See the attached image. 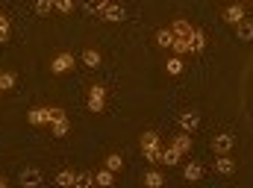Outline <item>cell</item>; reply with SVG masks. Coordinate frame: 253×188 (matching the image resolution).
I'll list each match as a JSON object with an SVG mask.
<instances>
[{
  "instance_id": "f546056e",
  "label": "cell",
  "mask_w": 253,
  "mask_h": 188,
  "mask_svg": "<svg viewBox=\"0 0 253 188\" xmlns=\"http://www.w3.org/2000/svg\"><path fill=\"white\" fill-rule=\"evenodd\" d=\"M53 9H56V12H62V15H68V12H74V9H77V3H71V0H56V3H53Z\"/></svg>"
},
{
  "instance_id": "52a82bcc",
  "label": "cell",
  "mask_w": 253,
  "mask_h": 188,
  "mask_svg": "<svg viewBox=\"0 0 253 188\" xmlns=\"http://www.w3.org/2000/svg\"><path fill=\"white\" fill-rule=\"evenodd\" d=\"M233 147H236V138H233V135H215V138H212V150H215V156H227Z\"/></svg>"
},
{
  "instance_id": "ffe728a7",
  "label": "cell",
  "mask_w": 253,
  "mask_h": 188,
  "mask_svg": "<svg viewBox=\"0 0 253 188\" xmlns=\"http://www.w3.org/2000/svg\"><path fill=\"white\" fill-rule=\"evenodd\" d=\"M144 186L147 188H162L165 186V177H162L159 171H147V174H144Z\"/></svg>"
},
{
  "instance_id": "4fadbf2b",
  "label": "cell",
  "mask_w": 253,
  "mask_h": 188,
  "mask_svg": "<svg viewBox=\"0 0 253 188\" xmlns=\"http://www.w3.org/2000/svg\"><path fill=\"white\" fill-rule=\"evenodd\" d=\"M183 177H186L189 183H197V180L203 177V165H200V162H189V165H183Z\"/></svg>"
},
{
  "instance_id": "cb8c5ba5",
  "label": "cell",
  "mask_w": 253,
  "mask_h": 188,
  "mask_svg": "<svg viewBox=\"0 0 253 188\" xmlns=\"http://www.w3.org/2000/svg\"><path fill=\"white\" fill-rule=\"evenodd\" d=\"M156 44L171 50V47H174V33H171V30H159V33H156Z\"/></svg>"
},
{
  "instance_id": "d6986e66",
  "label": "cell",
  "mask_w": 253,
  "mask_h": 188,
  "mask_svg": "<svg viewBox=\"0 0 253 188\" xmlns=\"http://www.w3.org/2000/svg\"><path fill=\"white\" fill-rule=\"evenodd\" d=\"M94 183L100 188H112V183H115V177H112V171H106V168H100L97 174H94Z\"/></svg>"
},
{
  "instance_id": "4dcf8cb0",
  "label": "cell",
  "mask_w": 253,
  "mask_h": 188,
  "mask_svg": "<svg viewBox=\"0 0 253 188\" xmlns=\"http://www.w3.org/2000/svg\"><path fill=\"white\" fill-rule=\"evenodd\" d=\"M53 12V3L50 0H39L36 3V15H50Z\"/></svg>"
},
{
  "instance_id": "2e32d148",
  "label": "cell",
  "mask_w": 253,
  "mask_h": 188,
  "mask_svg": "<svg viewBox=\"0 0 253 188\" xmlns=\"http://www.w3.org/2000/svg\"><path fill=\"white\" fill-rule=\"evenodd\" d=\"M74 180H77V174H74L71 168H62V171L56 174V186L59 188H71L74 186Z\"/></svg>"
},
{
  "instance_id": "83f0119b",
  "label": "cell",
  "mask_w": 253,
  "mask_h": 188,
  "mask_svg": "<svg viewBox=\"0 0 253 188\" xmlns=\"http://www.w3.org/2000/svg\"><path fill=\"white\" fill-rule=\"evenodd\" d=\"M9 33H12L9 18H6V15H0V44H3V41H9Z\"/></svg>"
},
{
  "instance_id": "603a6c76",
  "label": "cell",
  "mask_w": 253,
  "mask_h": 188,
  "mask_svg": "<svg viewBox=\"0 0 253 188\" xmlns=\"http://www.w3.org/2000/svg\"><path fill=\"white\" fill-rule=\"evenodd\" d=\"M109 6V0H100V3H83V12L85 15H103Z\"/></svg>"
},
{
  "instance_id": "ba28073f",
  "label": "cell",
  "mask_w": 253,
  "mask_h": 188,
  "mask_svg": "<svg viewBox=\"0 0 253 188\" xmlns=\"http://www.w3.org/2000/svg\"><path fill=\"white\" fill-rule=\"evenodd\" d=\"M177 126L189 135V132H194L197 126H200V118H197V112H183L180 118H177Z\"/></svg>"
},
{
  "instance_id": "4316f807",
  "label": "cell",
  "mask_w": 253,
  "mask_h": 188,
  "mask_svg": "<svg viewBox=\"0 0 253 188\" xmlns=\"http://www.w3.org/2000/svg\"><path fill=\"white\" fill-rule=\"evenodd\" d=\"M165 71H168L171 76H180V74H183L186 68H183V62H180V56H171V59L165 62Z\"/></svg>"
},
{
  "instance_id": "ac0fdd59",
  "label": "cell",
  "mask_w": 253,
  "mask_h": 188,
  "mask_svg": "<svg viewBox=\"0 0 253 188\" xmlns=\"http://www.w3.org/2000/svg\"><path fill=\"white\" fill-rule=\"evenodd\" d=\"M236 36H239L242 41H253V21H248V18H245V21L236 27Z\"/></svg>"
},
{
  "instance_id": "30bf717a",
  "label": "cell",
  "mask_w": 253,
  "mask_h": 188,
  "mask_svg": "<svg viewBox=\"0 0 253 188\" xmlns=\"http://www.w3.org/2000/svg\"><path fill=\"white\" fill-rule=\"evenodd\" d=\"M50 68H53V74H68V71L74 68V53H59V56L50 62Z\"/></svg>"
},
{
  "instance_id": "7402d4cb",
  "label": "cell",
  "mask_w": 253,
  "mask_h": 188,
  "mask_svg": "<svg viewBox=\"0 0 253 188\" xmlns=\"http://www.w3.org/2000/svg\"><path fill=\"white\" fill-rule=\"evenodd\" d=\"M94 186V174L91 171H80L77 180H74V188H91Z\"/></svg>"
},
{
  "instance_id": "d4e9b609",
  "label": "cell",
  "mask_w": 253,
  "mask_h": 188,
  "mask_svg": "<svg viewBox=\"0 0 253 188\" xmlns=\"http://www.w3.org/2000/svg\"><path fill=\"white\" fill-rule=\"evenodd\" d=\"M203 47H206V36H203V30H194V36H191V53H203Z\"/></svg>"
},
{
  "instance_id": "9a60e30c",
  "label": "cell",
  "mask_w": 253,
  "mask_h": 188,
  "mask_svg": "<svg viewBox=\"0 0 253 188\" xmlns=\"http://www.w3.org/2000/svg\"><path fill=\"white\" fill-rule=\"evenodd\" d=\"M15 85H18L15 71H0V91H12Z\"/></svg>"
},
{
  "instance_id": "8fae6325",
  "label": "cell",
  "mask_w": 253,
  "mask_h": 188,
  "mask_svg": "<svg viewBox=\"0 0 253 188\" xmlns=\"http://www.w3.org/2000/svg\"><path fill=\"white\" fill-rule=\"evenodd\" d=\"M27 121H30L33 126H44V124H50V109H44V106H39V109H30Z\"/></svg>"
},
{
  "instance_id": "5b68a950",
  "label": "cell",
  "mask_w": 253,
  "mask_h": 188,
  "mask_svg": "<svg viewBox=\"0 0 253 188\" xmlns=\"http://www.w3.org/2000/svg\"><path fill=\"white\" fill-rule=\"evenodd\" d=\"M18 180H21V188H42V171L30 165V168H24V171H21V177H18Z\"/></svg>"
},
{
  "instance_id": "5bb4252c",
  "label": "cell",
  "mask_w": 253,
  "mask_h": 188,
  "mask_svg": "<svg viewBox=\"0 0 253 188\" xmlns=\"http://www.w3.org/2000/svg\"><path fill=\"white\" fill-rule=\"evenodd\" d=\"M171 147H174L177 153H189V150H191V138L186 135V132H180V135H174V138H171Z\"/></svg>"
},
{
  "instance_id": "8992f818",
  "label": "cell",
  "mask_w": 253,
  "mask_h": 188,
  "mask_svg": "<svg viewBox=\"0 0 253 188\" xmlns=\"http://www.w3.org/2000/svg\"><path fill=\"white\" fill-rule=\"evenodd\" d=\"M106 24H121V21H126V6H121V3H109L106 6V12L100 15Z\"/></svg>"
},
{
  "instance_id": "7c38bea8",
  "label": "cell",
  "mask_w": 253,
  "mask_h": 188,
  "mask_svg": "<svg viewBox=\"0 0 253 188\" xmlns=\"http://www.w3.org/2000/svg\"><path fill=\"white\" fill-rule=\"evenodd\" d=\"M215 171H218L221 177H233V174H236V162H233L230 156H218V162H215Z\"/></svg>"
},
{
  "instance_id": "484cf974",
  "label": "cell",
  "mask_w": 253,
  "mask_h": 188,
  "mask_svg": "<svg viewBox=\"0 0 253 188\" xmlns=\"http://www.w3.org/2000/svg\"><path fill=\"white\" fill-rule=\"evenodd\" d=\"M103 168L115 174V171H121V168H124V159H121L118 153H109V156H106V162H103Z\"/></svg>"
},
{
  "instance_id": "d6a6232c",
  "label": "cell",
  "mask_w": 253,
  "mask_h": 188,
  "mask_svg": "<svg viewBox=\"0 0 253 188\" xmlns=\"http://www.w3.org/2000/svg\"><path fill=\"white\" fill-rule=\"evenodd\" d=\"M0 100H3V91H0Z\"/></svg>"
},
{
  "instance_id": "277c9868",
  "label": "cell",
  "mask_w": 253,
  "mask_h": 188,
  "mask_svg": "<svg viewBox=\"0 0 253 188\" xmlns=\"http://www.w3.org/2000/svg\"><path fill=\"white\" fill-rule=\"evenodd\" d=\"M171 33H174V38H177V41H189V44H191L194 27H191L186 18H174V24H171Z\"/></svg>"
},
{
  "instance_id": "9c48e42d",
  "label": "cell",
  "mask_w": 253,
  "mask_h": 188,
  "mask_svg": "<svg viewBox=\"0 0 253 188\" xmlns=\"http://www.w3.org/2000/svg\"><path fill=\"white\" fill-rule=\"evenodd\" d=\"M224 21H227V24H233V27H239V24L245 21V6H239V3L227 6V9H224Z\"/></svg>"
},
{
  "instance_id": "1f68e13d",
  "label": "cell",
  "mask_w": 253,
  "mask_h": 188,
  "mask_svg": "<svg viewBox=\"0 0 253 188\" xmlns=\"http://www.w3.org/2000/svg\"><path fill=\"white\" fill-rule=\"evenodd\" d=\"M0 188H9L6 186V177H0Z\"/></svg>"
},
{
  "instance_id": "e0dca14e",
  "label": "cell",
  "mask_w": 253,
  "mask_h": 188,
  "mask_svg": "<svg viewBox=\"0 0 253 188\" xmlns=\"http://www.w3.org/2000/svg\"><path fill=\"white\" fill-rule=\"evenodd\" d=\"M180 159H183V153H177L174 147H165V150H162V156H159V162H162V165H180Z\"/></svg>"
},
{
  "instance_id": "f1b7e54d",
  "label": "cell",
  "mask_w": 253,
  "mask_h": 188,
  "mask_svg": "<svg viewBox=\"0 0 253 188\" xmlns=\"http://www.w3.org/2000/svg\"><path fill=\"white\" fill-rule=\"evenodd\" d=\"M171 50H174V56H186V53H191V44L189 41H177V38H174V47H171Z\"/></svg>"
},
{
  "instance_id": "3957f363",
  "label": "cell",
  "mask_w": 253,
  "mask_h": 188,
  "mask_svg": "<svg viewBox=\"0 0 253 188\" xmlns=\"http://www.w3.org/2000/svg\"><path fill=\"white\" fill-rule=\"evenodd\" d=\"M103 109H106V88L91 85L88 88V112H103Z\"/></svg>"
},
{
  "instance_id": "7a4b0ae2",
  "label": "cell",
  "mask_w": 253,
  "mask_h": 188,
  "mask_svg": "<svg viewBox=\"0 0 253 188\" xmlns=\"http://www.w3.org/2000/svg\"><path fill=\"white\" fill-rule=\"evenodd\" d=\"M50 126H53V135H56V138L68 135V129H71V121H68L65 109H50Z\"/></svg>"
},
{
  "instance_id": "44dd1931",
  "label": "cell",
  "mask_w": 253,
  "mask_h": 188,
  "mask_svg": "<svg viewBox=\"0 0 253 188\" xmlns=\"http://www.w3.org/2000/svg\"><path fill=\"white\" fill-rule=\"evenodd\" d=\"M100 62H103V59H100V53H97L94 47H88V50H83V65H85V68H97Z\"/></svg>"
},
{
  "instance_id": "6da1fadb",
  "label": "cell",
  "mask_w": 253,
  "mask_h": 188,
  "mask_svg": "<svg viewBox=\"0 0 253 188\" xmlns=\"http://www.w3.org/2000/svg\"><path fill=\"white\" fill-rule=\"evenodd\" d=\"M141 153H144V159H147L150 165H156V162H159V156H162V147H159V138H156V132H141Z\"/></svg>"
}]
</instances>
